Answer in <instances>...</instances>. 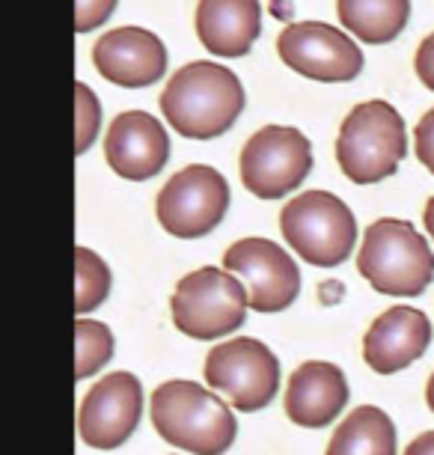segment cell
Instances as JSON below:
<instances>
[{
	"mask_svg": "<svg viewBox=\"0 0 434 455\" xmlns=\"http://www.w3.org/2000/svg\"><path fill=\"white\" fill-rule=\"evenodd\" d=\"M244 101V87L235 72L211 60H197L167 81L161 92V114L182 137L211 140L238 123Z\"/></svg>",
	"mask_w": 434,
	"mask_h": 455,
	"instance_id": "1",
	"label": "cell"
},
{
	"mask_svg": "<svg viewBox=\"0 0 434 455\" xmlns=\"http://www.w3.org/2000/svg\"><path fill=\"white\" fill-rule=\"evenodd\" d=\"M152 426L167 443L191 455H224L235 443L233 408L193 381H167L152 393Z\"/></svg>",
	"mask_w": 434,
	"mask_h": 455,
	"instance_id": "2",
	"label": "cell"
},
{
	"mask_svg": "<svg viewBox=\"0 0 434 455\" xmlns=\"http://www.w3.org/2000/svg\"><path fill=\"white\" fill-rule=\"evenodd\" d=\"M357 271L381 295L416 298L434 280V253L414 223L381 218L366 229Z\"/></svg>",
	"mask_w": 434,
	"mask_h": 455,
	"instance_id": "3",
	"label": "cell"
},
{
	"mask_svg": "<svg viewBox=\"0 0 434 455\" xmlns=\"http://www.w3.org/2000/svg\"><path fill=\"white\" fill-rule=\"evenodd\" d=\"M405 156V119L390 101H363L339 125L336 164L354 185H375L393 176Z\"/></svg>",
	"mask_w": 434,
	"mask_h": 455,
	"instance_id": "4",
	"label": "cell"
},
{
	"mask_svg": "<svg viewBox=\"0 0 434 455\" xmlns=\"http://www.w3.org/2000/svg\"><path fill=\"white\" fill-rule=\"evenodd\" d=\"M280 233L304 262L336 268L357 244V218L336 194L306 191L283 205Z\"/></svg>",
	"mask_w": 434,
	"mask_h": 455,
	"instance_id": "5",
	"label": "cell"
},
{
	"mask_svg": "<svg viewBox=\"0 0 434 455\" xmlns=\"http://www.w3.org/2000/svg\"><path fill=\"white\" fill-rule=\"evenodd\" d=\"M250 295L226 268H197L185 274L170 298L173 324L191 339H220L247 322Z\"/></svg>",
	"mask_w": 434,
	"mask_h": 455,
	"instance_id": "6",
	"label": "cell"
},
{
	"mask_svg": "<svg viewBox=\"0 0 434 455\" xmlns=\"http://www.w3.org/2000/svg\"><path fill=\"white\" fill-rule=\"evenodd\" d=\"M206 381L241 414H256L274 402L280 390V360L265 342L235 337L209 351Z\"/></svg>",
	"mask_w": 434,
	"mask_h": 455,
	"instance_id": "7",
	"label": "cell"
},
{
	"mask_svg": "<svg viewBox=\"0 0 434 455\" xmlns=\"http://www.w3.org/2000/svg\"><path fill=\"white\" fill-rule=\"evenodd\" d=\"M312 173V146L292 125L259 128L241 149V182L259 200L297 191Z\"/></svg>",
	"mask_w": 434,
	"mask_h": 455,
	"instance_id": "8",
	"label": "cell"
},
{
	"mask_svg": "<svg viewBox=\"0 0 434 455\" xmlns=\"http://www.w3.org/2000/svg\"><path fill=\"white\" fill-rule=\"evenodd\" d=\"M229 209V185L220 170L188 164L161 188L155 214L176 238H202L224 220Z\"/></svg>",
	"mask_w": 434,
	"mask_h": 455,
	"instance_id": "9",
	"label": "cell"
},
{
	"mask_svg": "<svg viewBox=\"0 0 434 455\" xmlns=\"http://www.w3.org/2000/svg\"><path fill=\"white\" fill-rule=\"evenodd\" d=\"M277 54L292 72L321 84L354 81L366 63L357 42L325 21H301L283 28L277 36Z\"/></svg>",
	"mask_w": 434,
	"mask_h": 455,
	"instance_id": "10",
	"label": "cell"
},
{
	"mask_svg": "<svg viewBox=\"0 0 434 455\" xmlns=\"http://www.w3.org/2000/svg\"><path fill=\"white\" fill-rule=\"evenodd\" d=\"M224 268L247 286L253 313H283L301 291V271L268 238H241L224 253Z\"/></svg>",
	"mask_w": 434,
	"mask_h": 455,
	"instance_id": "11",
	"label": "cell"
},
{
	"mask_svg": "<svg viewBox=\"0 0 434 455\" xmlns=\"http://www.w3.org/2000/svg\"><path fill=\"white\" fill-rule=\"evenodd\" d=\"M143 384L131 372H110L87 393L78 411L81 441L92 450H116L138 432Z\"/></svg>",
	"mask_w": 434,
	"mask_h": 455,
	"instance_id": "12",
	"label": "cell"
},
{
	"mask_svg": "<svg viewBox=\"0 0 434 455\" xmlns=\"http://www.w3.org/2000/svg\"><path fill=\"white\" fill-rule=\"evenodd\" d=\"M92 63L99 75L119 87L140 90L152 87L167 75V48L152 30L116 28L107 30L92 48Z\"/></svg>",
	"mask_w": 434,
	"mask_h": 455,
	"instance_id": "13",
	"label": "cell"
},
{
	"mask_svg": "<svg viewBox=\"0 0 434 455\" xmlns=\"http://www.w3.org/2000/svg\"><path fill=\"white\" fill-rule=\"evenodd\" d=\"M105 158L116 176L146 182V179L158 176L170 161L167 128L152 114L125 110L107 128Z\"/></svg>",
	"mask_w": 434,
	"mask_h": 455,
	"instance_id": "14",
	"label": "cell"
},
{
	"mask_svg": "<svg viewBox=\"0 0 434 455\" xmlns=\"http://www.w3.org/2000/svg\"><path fill=\"white\" fill-rule=\"evenodd\" d=\"M431 346V322L414 307H390L363 337V360L372 372L396 375Z\"/></svg>",
	"mask_w": 434,
	"mask_h": 455,
	"instance_id": "15",
	"label": "cell"
},
{
	"mask_svg": "<svg viewBox=\"0 0 434 455\" xmlns=\"http://www.w3.org/2000/svg\"><path fill=\"white\" fill-rule=\"evenodd\" d=\"M348 405L345 372L327 360H306L286 384V417L301 428H325Z\"/></svg>",
	"mask_w": 434,
	"mask_h": 455,
	"instance_id": "16",
	"label": "cell"
},
{
	"mask_svg": "<svg viewBox=\"0 0 434 455\" xmlns=\"http://www.w3.org/2000/svg\"><path fill=\"white\" fill-rule=\"evenodd\" d=\"M197 36L215 57H244L262 33L259 0H200Z\"/></svg>",
	"mask_w": 434,
	"mask_h": 455,
	"instance_id": "17",
	"label": "cell"
},
{
	"mask_svg": "<svg viewBox=\"0 0 434 455\" xmlns=\"http://www.w3.org/2000/svg\"><path fill=\"white\" fill-rule=\"evenodd\" d=\"M339 21L366 45L398 39L411 19V0H336Z\"/></svg>",
	"mask_w": 434,
	"mask_h": 455,
	"instance_id": "18",
	"label": "cell"
},
{
	"mask_svg": "<svg viewBox=\"0 0 434 455\" xmlns=\"http://www.w3.org/2000/svg\"><path fill=\"white\" fill-rule=\"evenodd\" d=\"M327 455H396V426L375 405L354 408L327 443Z\"/></svg>",
	"mask_w": 434,
	"mask_h": 455,
	"instance_id": "19",
	"label": "cell"
},
{
	"mask_svg": "<svg viewBox=\"0 0 434 455\" xmlns=\"http://www.w3.org/2000/svg\"><path fill=\"white\" fill-rule=\"evenodd\" d=\"M75 280H78V289H75V313H92L96 307H101L110 295V268L105 265L99 253H92L90 247H78L75 251Z\"/></svg>",
	"mask_w": 434,
	"mask_h": 455,
	"instance_id": "20",
	"label": "cell"
},
{
	"mask_svg": "<svg viewBox=\"0 0 434 455\" xmlns=\"http://www.w3.org/2000/svg\"><path fill=\"white\" fill-rule=\"evenodd\" d=\"M75 342H78V381L96 375L99 369L107 366V360L114 357V333L105 322L96 319H81L75 322Z\"/></svg>",
	"mask_w": 434,
	"mask_h": 455,
	"instance_id": "21",
	"label": "cell"
},
{
	"mask_svg": "<svg viewBox=\"0 0 434 455\" xmlns=\"http://www.w3.org/2000/svg\"><path fill=\"white\" fill-rule=\"evenodd\" d=\"M75 116H78V143H75V152L83 156L99 137V128H101V105H99V96L92 92L87 84L78 81L75 84Z\"/></svg>",
	"mask_w": 434,
	"mask_h": 455,
	"instance_id": "22",
	"label": "cell"
},
{
	"mask_svg": "<svg viewBox=\"0 0 434 455\" xmlns=\"http://www.w3.org/2000/svg\"><path fill=\"white\" fill-rule=\"evenodd\" d=\"M119 0H75V30L90 33L114 15Z\"/></svg>",
	"mask_w": 434,
	"mask_h": 455,
	"instance_id": "23",
	"label": "cell"
},
{
	"mask_svg": "<svg viewBox=\"0 0 434 455\" xmlns=\"http://www.w3.org/2000/svg\"><path fill=\"white\" fill-rule=\"evenodd\" d=\"M414 146H416V158L422 161V167H429V173H434V108L416 123Z\"/></svg>",
	"mask_w": 434,
	"mask_h": 455,
	"instance_id": "24",
	"label": "cell"
},
{
	"mask_svg": "<svg viewBox=\"0 0 434 455\" xmlns=\"http://www.w3.org/2000/svg\"><path fill=\"white\" fill-rule=\"evenodd\" d=\"M414 68H416V75H420L422 87H429L434 92V33L420 42L416 57H414Z\"/></svg>",
	"mask_w": 434,
	"mask_h": 455,
	"instance_id": "25",
	"label": "cell"
},
{
	"mask_svg": "<svg viewBox=\"0 0 434 455\" xmlns=\"http://www.w3.org/2000/svg\"><path fill=\"white\" fill-rule=\"evenodd\" d=\"M405 455H434V432H422L405 446Z\"/></svg>",
	"mask_w": 434,
	"mask_h": 455,
	"instance_id": "26",
	"label": "cell"
},
{
	"mask_svg": "<svg viewBox=\"0 0 434 455\" xmlns=\"http://www.w3.org/2000/svg\"><path fill=\"white\" fill-rule=\"evenodd\" d=\"M422 223H425V229H429V235H431V242H434V196H431L429 203H425Z\"/></svg>",
	"mask_w": 434,
	"mask_h": 455,
	"instance_id": "27",
	"label": "cell"
},
{
	"mask_svg": "<svg viewBox=\"0 0 434 455\" xmlns=\"http://www.w3.org/2000/svg\"><path fill=\"white\" fill-rule=\"evenodd\" d=\"M425 402H429V408H431V414H434V372L429 378V384H425Z\"/></svg>",
	"mask_w": 434,
	"mask_h": 455,
	"instance_id": "28",
	"label": "cell"
}]
</instances>
